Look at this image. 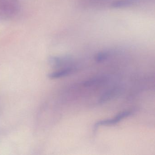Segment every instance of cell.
I'll return each instance as SVG.
<instances>
[{"mask_svg":"<svg viewBox=\"0 0 155 155\" xmlns=\"http://www.w3.org/2000/svg\"><path fill=\"white\" fill-rule=\"evenodd\" d=\"M18 0H0V19L11 18L19 11Z\"/></svg>","mask_w":155,"mask_h":155,"instance_id":"cell-1","label":"cell"},{"mask_svg":"<svg viewBox=\"0 0 155 155\" xmlns=\"http://www.w3.org/2000/svg\"><path fill=\"white\" fill-rule=\"evenodd\" d=\"M131 114V111H124V112H121V113L118 114L113 118L98 121L94 125V130H96L97 128L100 126H110V125H116L117 123L120 122V120H122L125 118L129 117Z\"/></svg>","mask_w":155,"mask_h":155,"instance_id":"cell-2","label":"cell"},{"mask_svg":"<svg viewBox=\"0 0 155 155\" xmlns=\"http://www.w3.org/2000/svg\"><path fill=\"white\" fill-rule=\"evenodd\" d=\"M119 93V89L118 88H113L106 91L101 96L99 100L100 103H105L111 99L112 98L117 95Z\"/></svg>","mask_w":155,"mask_h":155,"instance_id":"cell-3","label":"cell"},{"mask_svg":"<svg viewBox=\"0 0 155 155\" xmlns=\"http://www.w3.org/2000/svg\"><path fill=\"white\" fill-rule=\"evenodd\" d=\"M137 0H117L111 4V7L114 8H127L135 4Z\"/></svg>","mask_w":155,"mask_h":155,"instance_id":"cell-4","label":"cell"},{"mask_svg":"<svg viewBox=\"0 0 155 155\" xmlns=\"http://www.w3.org/2000/svg\"><path fill=\"white\" fill-rule=\"evenodd\" d=\"M74 69L72 68H67L62 69L56 72H52L49 74V77L51 79L59 78H62L71 74Z\"/></svg>","mask_w":155,"mask_h":155,"instance_id":"cell-5","label":"cell"},{"mask_svg":"<svg viewBox=\"0 0 155 155\" xmlns=\"http://www.w3.org/2000/svg\"><path fill=\"white\" fill-rule=\"evenodd\" d=\"M105 78L102 77H97V78H93L92 79L88 80L85 81L83 83V85L85 87H92L95 86L100 83H102L105 81Z\"/></svg>","mask_w":155,"mask_h":155,"instance_id":"cell-6","label":"cell"},{"mask_svg":"<svg viewBox=\"0 0 155 155\" xmlns=\"http://www.w3.org/2000/svg\"><path fill=\"white\" fill-rule=\"evenodd\" d=\"M109 57V54L106 51H102L97 53L95 57V61L97 62H101L107 60Z\"/></svg>","mask_w":155,"mask_h":155,"instance_id":"cell-7","label":"cell"}]
</instances>
